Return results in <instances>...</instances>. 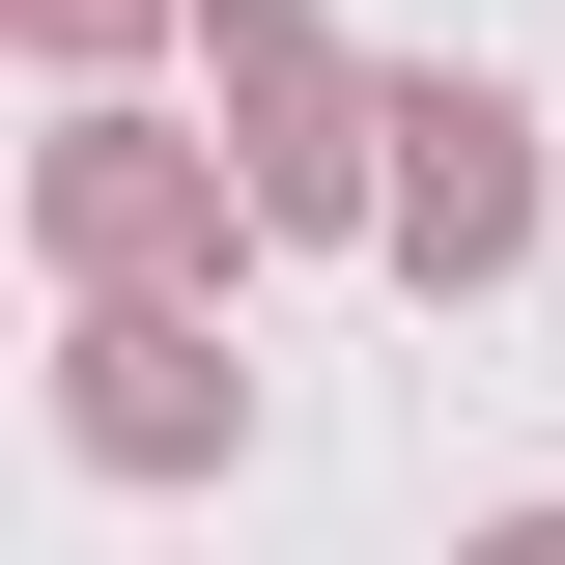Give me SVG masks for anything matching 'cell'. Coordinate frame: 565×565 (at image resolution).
Here are the masks:
<instances>
[{"label":"cell","instance_id":"1","mask_svg":"<svg viewBox=\"0 0 565 565\" xmlns=\"http://www.w3.org/2000/svg\"><path fill=\"white\" fill-rule=\"evenodd\" d=\"M424 170H396V226H424V255H509V114H481V85H424Z\"/></svg>","mask_w":565,"mask_h":565},{"label":"cell","instance_id":"2","mask_svg":"<svg viewBox=\"0 0 565 565\" xmlns=\"http://www.w3.org/2000/svg\"><path fill=\"white\" fill-rule=\"evenodd\" d=\"M509 565H565V509H537V537H509Z\"/></svg>","mask_w":565,"mask_h":565}]
</instances>
